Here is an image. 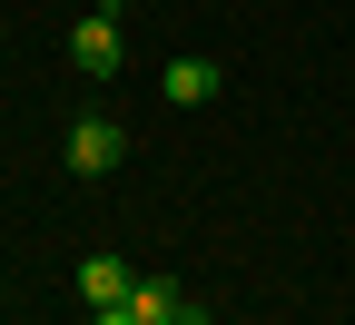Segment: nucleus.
Here are the masks:
<instances>
[{
    "label": "nucleus",
    "instance_id": "obj_7",
    "mask_svg": "<svg viewBox=\"0 0 355 325\" xmlns=\"http://www.w3.org/2000/svg\"><path fill=\"white\" fill-rule=\"evenodd\" d=\"M178 325H217V315H178Z\"/></svg>",
    "mask_w": 355,
    "mask_h": 325
},
{
    "label": "nucleus",
    "instance_id": "obj_3",
    "mask_svg": "<svg viewBox=\"0 0 355 325\" xmlns=\"http://www.w3.org/2000/svg\"><path fill=\"white\" fill-rule=\"evenodd\" d=\"M158 89H168V99H178V109H198V99H207V89H217V69H207V60L188 50V60H168V69H158Z\"/></svg>",
    "mask_w": 355,
    "mask_h": 325
},
{
    "label": "nucleus",
    "instance_id": "obj_4",
    "mask_svg": "<svg viewBox=\"0 0 355 325\" xmlns=\"http://www.w3.org/2000/svg\"><path fill=\"white\" fill-rule=\"evenodd\" d=\"M128 306H139V325H178V315H188V296H178L168 276H139V286H128Z\"/></svg>",
    "mask_w": 355,
    "mask_h": 325
},
{
    "label": "nucleus",
    "instance_id": "obj_5",
    "mask_svg": "<svg viewBox=\"0 0 355 325\" xmlns=\"http://www.w3.org/2000/svg\"><path fill=\"white\" fill-rule=\"evenodd\" d=\"M128 286H139V276H128L119 256H89V266H79V296H89V306H119Z\"/></svg>",
    "mask_w": 355,
    "mask_h": 325
},
{
    "label": "nucleus",
    "instance_id": "obj_1",
    "mask_svg": "<svg viewBox=\"0 0 355 325\" xmlns=\"http://www.w3.org/2000/svg\"><path fill=\"white\" fill-rule=\"evenodd\" d=\"M69 60H79L89 79H119V10H109V0H99V10L69 30Z\"/></svg>",
    "mask_w": 355,
    "mask_h": 325
},
{
    "label": "nucleus",
    "instance_id": "obj_2",
    "mask_svg": "<svg viewBox=\"0 0 355 325\" xmlns=\"http://www.w3.org/2000/svg\"><path fill=\"white\" fill-rule=\"evenodd\" d=\"M119 148H128V128H119V118H79V128H69V168H79V177H109Z\"/></svg>",
    "mask_w": 355,
    "mask_h": 325
},
{
    "label": "nucleus",
    "instance_id": "obj_6",
    "mask_svg": "<svg viewBox=\"0 0 355 325\" xmlns=\"http://www.w3.org/2000/svg\"><path fill=\"white\" fill-rule=\"evenodd\" d=\"M89 325H139V306H128V296L119 306H89Z\"/></svg>",
    "mask_w": 355,
    "mask_h": 325
}]
</instances>
